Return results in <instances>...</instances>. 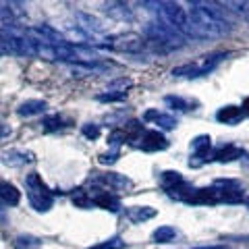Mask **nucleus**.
I'll list each match as a JSON object with an SVG mask.
<instances>
[{
	"mask_svg": "<svg viewBox=\"0 0 249 249\" xmlns=\"http://www.w3.org/2000/svg\"><path fill=\"white\" fill-rule=\"evenodd\" d=\"M189 25H191V37H196V40L220 37L232 29V23L227 19L222 9H218L216 2H199V0L191 2Z\"/></svg>",
	"mask_w": 249,
	"mask_h": 249,
	"instance_id": "1",
	"label": "nucleus"
},
{
	"mask_svg": "<svg viewBox=\"0 0 249 249\" xmlns=\"http://www.w3.org/2000/svg\"><path fill=\"white\" fill-rule=\"evenodd\" d=\"M145 36H147V42L150 44H154L156 48H158V46H164V50L181 48V46L185 44L183 42V34H178L175 27H170L168 23H164V21L147 23Z\"/></svg>",
	"mask_w": 249,
	"mask_h": 249,
	"instance_id": "2",
	"label": "nucleus"
},
{
	"mask_svg": "<svg viewBox=\"0 0 249 249\" xmlns=\"http://www.w3.org/2000/svg\"><path fill=\"white\" fill-rule=\"evenodd\" d=\"M25 185H27V197H29V204L34 206L37 212H48L54 204V196L52 191L48 189V185L42 181V177L37 173H31L25 178Z\"/></svg>",
	"mask_w": 249,
	"mask_h": 249,
	"instance_id": "3",
	"label": "nucleus"
},
{
	"mask_svg": "<svg viewBox=\"0 0 249 249\" xmlns=\"http://www.w3.org/2000/svg\"><path fill=\"white\" fill-rule=\"evenodd\" d=\"M156 11L162 15V21L175 27L178 34L191 36V25H189V13L178 2H156Z\"/></svg>",
	"mask_w": 249,
	"mask_h": 249,
	"instance_id": "4",
	"label": "nucleus"
},
{
	"mask_svg": "<svg viewBox=\"0 0 249 249\" xmlns=\"http://www.w3.org/2000/svg\"><path fill=\"white\" fill-rule=\"evenodd\" d=\"M2 54L11 56H36V42L25 36H15V34H2Z\"/></svg>",
	"mask_w": 249,
	"mask_h": 249,
	"instance_id": "5",
	"label": "nucleus"
},
{
	"mask_svg": "<svg viewBox=\"0 0 249 249\" xmlns=\"http://www.w3.org/2000/svg\"><path fill=\"white\" fill-rule=\"evenodd\" d=\"M112 48L121 50V52H139L143 48V37L137 34H127V36H119L112 40Z\"/></svg>",
	"mask_w": 249,
	"mask_h": 249,
	"instance_id": "6",
	"label": "nucleus"
},
{
	"mask_svg": "<svg viewBox=\"0 0 249 249\" xmlns=\"http://www.w3.org/2000/svg\"><path fill=\"white\" fill-rule=\"evenodd\" d=\"M143 152H158V150H166L168 147V142L166 137L158 133V131H145L142 135V143H139Z\"/></svg>",
	"mask_w": 249,
	"mask_h": 249,
	"instance_id": "7",
	"label": "nucleus"
},
{
	"mask_svg": "<svg viewBox=\"0 0 249 249\" xmlns=\"http://www.w3.org/2000/svg\"><path fill=\"white\" fill-rule=\"evenodd\" d=\"M91 196V193H89ZM91 201H93V206H100V208H104V210H110V212H119V199H116L110 191H106V189H100L98 193H93L91 196Z\"/></svg>",
	"mask_w": 249,
	"mask_h": 249,
	"instance_id": "8",
	"label": "nucleus"
},
{
	"mask_svg": "<svg viewBox=\"0 0 249 249\" xmlns=\"http://www.w3.org/2000/svg\"><path fill=\"white\" fill-rule=\"evenodd\" d=\"M104 11L108 17H112L116 21H131L133 19V11L129 9V4L124 2H108L104 4Z\"/></svg>",
	"mask_w": 249,
	"mask_h": 249,
	"instance_id": "9",
	"label": "nucleus"
},
{
	"mask_svg": "<svg viewBox=\"0 0 249 249\" xmlns=\"http://www.w3.org/2000/svg\"><path fill=\"white\" fill-rule=\"evenodd\" d=\"M245 116V110H243V106H224L220 108V110L216 112V119L224 123V124H237L241 119Z\"/></svg>",
	"mask_w": 249,
	"mask_h": 249,
	"instance_id": "10",
	"label": "nucleus"
},
{
	"mask_svg": "<svg viewBox=\"0 0 249 249\" xmlns=\"http://www.w3.org/2000/svg\"><path fill=\"white\" fill-rule=\"evenodd\" d=\"M210 142H212V139H210L208 135H199V137L193 139V143H191V147H193V158H197L193 166H199L201 162L206 160V156L210 152V145H212Z\"/></svg>",
	"mask_w": 249,
	"mask_h": 249,
	"instance_id": "11",
	"label": "nucleus"
},
{
	"mask_svg": "<svg viewBox=\"0 0 249 249\" xmlns=\"http://www.w3.org/2000/svg\"><path fill=\"white\" fill-rule=\"evenodd\" d=\"M183 185H185V178L181 177V173H173V170L162 173V187H164V191H168V196H173Z\"/></svg>",
	"mask_w": 249,
	"mask_h": 249,
	"instance_id": "12",
	"label": "nucleus"
},
{
	"mask_svg": "<svg viewBox=\"0 0 249 249\" xmlns=\"http://www.w3.org/2000/svg\"><path fill=\"white\" fill-rule=\"evenodd\" d=\"M156 121V124L162 129H175L177 127V116H170V114H162L158 110H147L145 112V121Z\"/></svg>",
	"mask_w": 249,
	"mask_h": 249,
	"instance_id": "13",
	"label": "nucleus"
},
{
	"mask_svg": "<svg viewBox=\"0 0 249 249\" xmlns=\"http://www.w3.org/2000/svg\"><path fill=\"white\" fill-rule=\"evenodd\" d=\"M241 154H243V150H241V147L229 143V145L218 147V150L214 152V158H216L218 162H231V160L241 158Z\"/></svg>",
	"mask_w": 249,
	"mask_h": 249,
	"instance_id": "14",
	"label": "nucleus"
},
{
	"mask_svg": "<svg viewBox=\"0 0 249 249\" xmlns=\"http://www.w3.org/2000/svg\"><path fill=\"white\" fill-rule=\"evenodd\" d=\"M0 197H2V204L17 206V204H19V199H21V193L15 189L11 183L2 181V183H0Z\"/></svg>",
	"mask_w": 249,
	"mask_h": 249,
	"instance_id": "15",
	"label": "nucleus"
},
{
	"mask_svg": "<svg viewBox=\"0 0 249 249\" xmlns=\"http://www.w3.org/2000/svg\"><path fill=\"white\" fill-rule=\"evenodd\" d=\"M46 110V102L44 100H27L19 106V114L21 116H34V114H42Z\"/></svg>",
	"mask_w": 249,
	"mask_h": 249,
	"instance_id": "16",
	"label": "nucleus"
},
{
	"mask_svg": "<svg viewBox=\"0 0 249 249\" xmlns=\"http://www.w3.org/2000/svg\"><path fill=\"white\" fill-rule=\"evenodd\" d=\"M75 17L79 19L81 27H85L88 31H93V34H98V31H102V29H104L102 21H98L96 17H91V15H88V13H81V11H77V13H75Z\"/></svg>",
	"mask_w": 249,
	"mask_h": 249,
	"instance_id": "17",
	"label": "nucleus"
},
{
	"mask_svg": "<svg viewBox=\"0 0 249 249\" xmlns=\"http://www.w3.org/2000/svg\"><path fill=\"white\" fill-rule=\"evenodd\" d=\"M127 214H129V218L133 222H143V220H150V218L156 216V210L147 208V206H142V208H131Z\"/></svg>",
	"mask_w": 249,
	"mask_h": 249,
	"instance_id": "18",
	"label": "nucleus"
},
{
	"mask_svg": "<svg viewBox=\"0 0 249 249\" xmlns=\"http://www.w3.org/2000/svg\"><path fill=\"white\" fill-rule=\"evenodd\" d=\"M208 73L204 67H197V65H181V67H177L173 69V75L175 77H199V75H204Z\"/></svg>",
	"mask_w": 249,
	"mask_h": 249,
	"instance_id": "19",
	"label": "nucleus"
},
{
	"mask_svg": "<svg viewBox=\"0 0 249 249\" xmlns=\"http://www.w3.org/2000/svg\"><path fill=\"white\" fill-rule=\"evenodd\" d=\"M224 6H229L232 13H237L239 17L249 21V0H227Z\"/></svg>",
	"mask_w": 249,
	"mask_h": 249,
	"instance_id": "20",
	"label": "nucleus"
},
{
	"mask_svg": "<svg viewBox=\"0 0 249 249\" xmlns=\"http://www.w3.org/2000/svg\"><path fill=\"white\" fill-rule=\"evenodd\" d=\"M152 237L156 243H168V241H173L177 237V231L173 227H160L158 231H154Z\"/></svg>",
	"mask_w": 249,
	"mask_h": 249,
	"instance_id": "21",
	"label": "nucleus"
},
{
	"mask_svg": "<svg viewBox=\"0 0 249 249\" xmlns=\"http://www.w3.org/2000/svg\"><path fill=\"white\" fill-rule=\"evenodd\" d=\"M15 249H37L40 247V239L36 237H29V235H21L15 239Z\"/></svg>",
	"mask_w": 249,
	"mask_h": 249,
	"instance_id": "22",
	"label": "nucleus"
},
{
	"mask_svg": "<svg viewBox=\"0 0 249 249\" xmlns=\"http://www.w3.org/2000/svg\"><path fill=\"white\" fill-rule=\"evenodd\" d=\"M73 204H75V206H79V208H85V210H88V208H91V206H93V201H91V196H89L88 191H77L75 196H73Z\"/></svg>",
	"mask_w": 249,
	"mask_h": 249,
	"instance_id": "23",
	"label": "nucleus"
},
{
	"mask_svg": "<svg viewBox=\"0 0 249 249\" xmlns=\"http://www.w3.org/2000/svg\"><path fill=\"white\" fill-rule=\"evenodd\" d=\"M123 247H124V241L119 239V237H114V239L102 241V243H98V245H91L88 249H123Z\"/></svg>",
	"mask_w": 249,
	"mask_h": 249,
	"instance_id": "24",
	"label": "nucleus"
},
{
	"mask_svg": "<svg viewBox=\"0 0 249 249\" xmlns=\"http://www.w3.org/2000/svg\"><path fill=\"white\" fill-rule=\"evenodd\" d=\"M166 104L177 108V110H189V102H185L183 98H177V96H166Z\"/></svg>",
	"mask_w": 249,
	"mask_h": 249,
	"instance_id": "25",
	"label": "nucleus"
},
{
	"mask_svg": "<svg viewBox=\"0 0 249 249\" xmlns=\"http://www.w3.org/2000/svg\"><path fill=\"white\" fill-rule=\"evenodd\" d=\"M127 91H116V93H100L98 100L100 102H116V100H124Z\"/></svg>",
	"mask_w": 249,
	"mask_h": 249,
	"instance_id": "26",
	"label": "nucleus"
},
{
	"mask_svg": "<svg viewBox=\"0 0 249 249\" xmlns=\"http://www.w3.org/2000/svg\"><path fill=\"white\" fill-rule=\"evenodd\" d=\"M44 124H46V129H48V131L60 129V127H62V119H60L58 114H54V116H48V119H44Z\"/></svg>",
	"mask_w": 249,
	"mask_h": 249,
	"instance_id": "27",
	"label": "nucleus"
},
{
	"mask_svg": "<svg viewBox=\"0 0 249 249\" xmlns=\"http://www.w3.org/2000/svg\"><path fill=\"white\" fill-rule=\"evenodd\" d=\"M83 135L88 139H96L100 135V127L98 124H83Z\"/></svg>",
	"mask_w": 249,
	"mask_h": 249,
	"instance_id": "28",
	"label": "nucleus"
},
{
	"mask_svg": "<svg viewBox=\"0 0 249 249\" xmlns=\"http://www.w3.org/2000/svg\"><path fill=\"white\" fill-rule=\"evenodd\" d=\"M116 158H119V152H110V154H102L100 156V162H102V164H112V162H116Z\"/></svg>",
	"mask_w": 249,
	"mask_h": 249,
	"instance_id": "29",
	"label": "nucleus"
},
{
	"mask_svg": "<svg viewBox=\"0 0 249 249\" xmlns=\"http://www.w3.org/2000/svg\"><path fill=\"white\" fill-rule=\"evenodd\" d=\"M243 110H245V114H249V98L243 102Z\"/></svg>",
	"mask_w": 249,
	"mask_h": 249,
	"instance_id": "30",
	"label": "nucleus"
},
{
	"mask_svg": "<svg viewBox=\"0 0 249 249\" xmlns=\"http://www.w3.org/2000/svg\"><path fill=\"white\" fill-rule=\"evenodd\" d=\"M245 204H247V208H249V199H247V201H245Z\"/></svg>",
	"mask_w": 249,
	"mask_h": 249,
	"instance_id": "31",
	"label": "nucleus"
}]
</instances>
